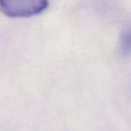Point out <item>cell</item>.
I'll list each match as a JSON object with an SVG mask.
<instances>
[{
  "instance_id": "cell-1",
  "label": "cell",
  "mask_w": 131,
  "mask_h": 131,
  "mask_svg": "<svg viewBox=\"0 0 131 131\" xmlns=\"http://www.w3.org/2000/svg\"><path fill=\"white\" fill-rule=\"evenodd\" d=\"M47 0H0V11L10 17H30L49 7Z\"/></svg>"
},
{
  "instance_id": "cell-2",
  "label": "cell",
  "mask_w": 131,
  "mask_h": 131,
  "mask_svg": "<svg viewBox=\"0 0 131 131\" xmlns=\"http://www.w3.org/2000/svg\"><path fill=\"white\" fill-rule=\"evenodd\" d=\"M119 49L124 56L131 54V28L126 30L122 34L119 41Z\"/></svg>"
}]
</instances>
